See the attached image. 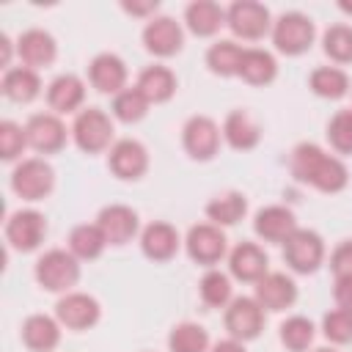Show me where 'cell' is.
Segmentation results:
<instances>
[{"label":"cell","instance_id":"15","mask_svg":"<svg viewBox=\"0 0 352 352\" xmlns=\"http://www.w3.org/2000/svg\"><path fill=\"white\" fill-rule=\"evenodd\" d=\"M25 135H28V143H30L36 151H44V154L58 151V148L63 146V140H66L63 124H60L55 116H44V113H41V116H33V118L28 121Z\"/></svg>","mask_w":352,"mask_h":352},{"label":"cell","instance_id":"25","mask_svg":"<svg viewBox=\"0 0 352 352\" xmlns=\"http://www.w3.org/2000/svg\"><path fill=\"white\" fill-rule=\"evenodd\" d=\"M82 96H85V88H82L80 77H74V74H63V77H58V80L50 85V91H47L50 107H55L58 113H69V110H74V107L82 102Z\"/></svg>","mask_w":352,"mask_h":352},{"label":"cell","instance_id":"17","mask_svg":"<svg viewBox=\"0 0 352 352\" xmlns=\"http://www.w3.org/2000/svg\"><path fill=\"white\" fill-rule=\"evenodd\" d=\"M256 234L267 242H286L294 231H297V223H294V214L283 206H267L256 214V223H253Z\"/></svg>","mask_w":352,"mask_h":352},{"label":"cell","instance_id":"1","mask_svg":"<svg viewBox=\"0 0 352 352\" xmlns=\"http://www.w3.org/2000/svg\"><path fill=\"white\" fill-rule=\"evenodd\" d=\"M292 170L300 182H308L322 192H338V190L346 187V179H349L346 168L314 143H302V146L294 148Z\"/></svg>","mask_w":352,"mask_h":352},{"label":"cell","instance_id":"27","mask_svg":"<svg viewBox=\"0 0 352 352\" xmlns=\"http://www.w3.org/2000/svg\"><path fill=\"white\" fill-rule=\"evenodd\" d=\"M223 132H226V140H228L234 148H239V151L253 148V146L258 143V126H256L253 118H250L248 113H242V110L228 113Z\"/></svg>","mask_w":352,"mask_h":352},{"label":"cell","instance_id":"38","mask_svg":"<svg viewBox=\"0 0 352 352\" xmlns=\"http://www.w3.org/2000/svg\"><path fill=\"white\" fill-rule=\"evenodd\" d=\"M201 297H204V302L212 305V308L226 305L228 297H231V283H228V278H226L223 272H209V275H204V280H201Z\"/></svg>","mask_w":352,"mask_h":352},{"label":"cell","instance_id":"22","mask_svg":"<svg viewBox=\"0 0 352 352\" xmlns=\"http://www.w3.org/2000/svg\"><path fill=\"white\" fill-rule=\"evenodd\" d=\"M19 58L28 66H47L55 58V41L44 30H28L19 36Z\"/></svg>","mask_w":352,"mask_h":352},{"label":"cell","instance_id":"37","mask_svg":"<svg viewBox=\"0 0 352 352\" xmlns=\"http://www.w3.org/2000/svg\"><path fill=\"white\" fill-rule=\"evenodd\" d=\"M324 52L338 60V63H346L352 60V28L346 25H333L327 33H324Z\"/></svg>","mask_w":352,"mask_h":352},{"label":"cell","instance_id":"39","mask_svg":"<svg viewBox=\"0 0 352 352\" xmlns=\"http://www.w3.org/2000/svg\"><path fill=\"white\" fill-rule=\"evenodd\" d=\"M327 138L341 154H352V110H341L333 116L327 126Z\"/></svg>","mask_w":352,"mask_h":352},{"label":"cell","instance_id":"5","mask_svg":"<svg viewBox=\"0 0 352 352\" xmlns=\"http://www.w3.org/2000/svg\"><path fill=\"white\" fill-rule=\"evenodd\" d=\"M110 138H113V124H110V118L102 110L88 107V110H82L77 116V121H74V140H77V146L85 154L102 151L110 143Z\"/></svg>","mask_w":352,"mask_h":352},{"label":"cell","instance_id":"32","mask_svg":"<svg viewBox=\"0 0 352 352\" xmlns=\"http://www.w3.org/2000/svg\"><path fill=\"white\" fill-rule=\"evenodd\" d=\"M104 245H107V239L99 226H77L69 236V248L80 258H96Z\"/></svg>","mask_w":352,"mask_h":352},{"label":"cell","instance_id":"44","mask_svg":"<svg viewBox=\"0 0 352 352\" xmlns=\"http://www.w3.org/2000/svg\"><path fill=\"white\" fill-rule=\"evenodd\" d=\"M124 8H126L129 14H148V11L157 8V3H124Z\"/></svg>","mask_w":352,"mask_h":352},{"label":"cell","instance_id":"13","mask_svg":"<svg viewBox=\"0 0 352 352\" xmlns=\"http://www.w3.org/2000/svg\"><path fill=\"white\" fill-rule=\"evenodd\" d=\"M294 297H297L294 283L280 272H270L261 280H256V302L267 311H283L294 302Z\"/></svg>","mask_w":352,"mask_h":352},{"label":"cell","instance_id":"46","mask_svg":"<svg viewBox=\"0 0 352 352\" xmlns=\"http://www.w3.org/2000/svg\"><path fill=\"white\" fill-rule=\"evenodd\" d=\"M319 352H333V349H319Z\"/></svg>","mask_w":352,"mask_h":352},{"label":"cell","instance_id":"20","mask_svg":"<svg viewBox=\"0 0 352 352\" xmlns=\"http://www.w3.org/2000/svg\"><path fill=\"white\" fill-rule=\"evenodd\" d=\"M231 272L239 280H261L267 275V256L258 245L242 242L231 253Z\"/></svg>","mask_w":352,"mask_h":352},{"label":"cell","instance_id":"28","mask_svg":"<svg viewBox=\"0 0 352 352\" xmlns=\"http://www.w3.org/2000/svg\"><path fill=\"white\" fill-rule=\"evenodd\" d=\"M242 80H248L250 85H264L275 77V60L270 52L264 50H245L242 55V66H239Z\"/></svg>","mask_w":352,"mask_h":352},{"label":"cell","instance_id":"41","mask_svg":"<svg viewBox=\"0 0 352 352\" xmlns=\"http://www.w3.org/2000/svg\"><path fill=\"white\" fill-rule=\"evenodd\" d=\"M25 143H28L25 129H19L11 121H3L0 124V154H3V160H14L16 154H22Z\"/></svg>","mask_w":352,"mask_h":352},{"label":"cell","instance_id":"10","mask_svg":"<svg viewBox=\"0 0 352 352\" xmlns=\"http://www.w3.org/2000/svg\"><path fill=\"white\" fill-rule=\"evenodd\" d=\"M187 253L198 264H214L226 253V236L214 226H192L187 234Z\"/></svg>","mask_w":352,"mask_h":352},{"label":"cell","instance_id":"23","mask_svg":"<svg viewBox=\"0 0 352 352\" xmlns=\"http://www.w3.org/2000/svg\"><path fill=\"white\" fill-rule=\"evenodd\" d=\"M138 91H140L148 102H165V99H170V94L176 91V77H173L170 69H165V66H148V69L140 72Z\"/></svg>","mask_w":352,"mask_h":352},{"label":"cell","instance_id":"42","mask_svg":"<svg viewBox=\"0 0 352 352\" xmlns=\"http://www.w3.org/2000/svg\"><path fill=\"white\" fill-rule=\"evenodd\" d=\"M330 267L336 272V278H344V275H352V239L341 242L336 250H333V258H330Z\"/></svg>","mask_w":352,"mask_h":352},{"label":"cell","instance_id":"26","mask_svg":"<svg viewBox=\"0 0 352 352\" xmlns=\"http://www.w3.org/2000/svg\"><path fill=\"white\" fill-rule=\"evenodd\" d=\"M187 25L195 36H212L223 25V8L212 0H195L187 6Z\"/></svg>","mask_w":352,"mask_h":352},{"label":"cell","instance_id":"36","mask_svg":"<svg viewBox=\"0 0 352 352\" xmlns=\"http://www.w3.org/2000/svg\"><path fill=\"white\" fill-rule=\"evenodd\" d=\"M280 341L292 349V352H302L311 341H314V324L302 316H292L280 324Z\"/></svg>","mask_w":352,"mask_h":352},{"label":"cell","instance_id":"35","mask_svg":"<svg viewBox=\"0 0 352 352\" xmlns=\"http://www.w3.org/2000/svg\"><path fill=\"white\" fill-rule=\"evenodd\" d=\"M146 107H148V99H146L138 88H126V91H121V94L116 96V102H113V113H116V118H121V121H126V124L140 121V118L146 116Z\"/></svg>","mask_w":352,"mask_h":352},{"label":"cell","instance_id":"4","mask_svg":"<svg viewBox=\"0 0 352 352\" xmlns=\"http://www.w3.org/2000/svg\"><path fill=\"white\" fill-rule=\"evenodd\" d=\"M283 245H286L283 248V256H286V261H289L292 270H297V272H314L322 264L324 245H322L319 234H314L308 228H297Z\"/></svg>","mask_w":352,"mask_h":352},{"label":"cell","instance_id":"12","mask_svg":"<svg viewBox=\"0 0 352 352\" xmlns=\"http://www.w3.org/2000/svg\"><path fill=\"white\" fill-rule=\"evenodd\" d=\"M44 217L38 212H14L6 226V236L16 250H33L44 236Z\"/></svg>","mask_w":352,"mask_h":352},{"label":"cell","instance_id":"21","mask_svg":"<svg viewBox=\"0 0 352 352\" xmlns=\"http://www.w3.org/2000/svg\"><path fill=\"white\" fill-rule=\"evenodd\" d=\"M140 245H143V253H146L148 258H154V261H168V258L176 253V248H179V236H176L173 226H168V223H151V226L143 231Z\"/></svg>","mask_w":352,"mask_h":352},{"label":"cell","instance_id":"33","mask_svg":"<svg viewBox=\"0 0 352 352\" xmlns=\"http://www.w3.org/2000/svg\"><path fill=\"white\" fill-rule=\"evenodd\" d=\"M311 88H314V94H319V96H324V99H338V96L346 94L349 80H346V74H344L341 69L322 66V69H316V72L311 74Z\"/></svg>","mask_w":352,"mask_h":352},{"label":"cell","instance_id":"24","mask_svg":"<svg viewBox=\"0 0 352 352\" xmlns=\"http://www.w3.org/2000/svg\"><path fill=\"white\" fill-rule=\"evenodd\" d=\"M22 338H25V344H28L30 349H36V352H50V349L58 344L60 330H58V324H55L50 316L36 314V316H30V319L22 324Z\"/></svg>","mask_w":352,"mask_h":352},{"label":"cell","instance_id":"29","mask_svg":"<svg viewBox=\"0 0 352 352\" xmlns=\"http://www.w3.org/2000/svg\"><path fill=\"white\" fill-rule=\"evenodd\" d=\"M242 55H245V50L236 47L234 41H217V44H212V50L206 52V63H209V69H212L214 74L228 77V74H239Z\"/></svg>","mask_w":352,"mask_h":352},{"label":"cell","instance_id":"40","mask_svg":"<svg viewBox=\"0 0 352 352\" xmlns=\"http://www.w3.org/2000/svg\"><path fill=\"white\" fill-rule=\"evenodd\" d=\"M324 336L336 344L352 341V311L349 308H336L324 316Z\"/></svg>","mask_w":352,"mask_h":352},{"label":"cell","instance_id":"30","mask_svg":"<svg viewBox=\"0 0 352 352\" xmlns=\"http://www.w3.org/2000/svg\"><path fill=\"white\" fill-rule=\"evenodd\" d=\"M38 77L33 69H8L3 77V94L14 102H30L38 94Z\"/></svg>","mask_w":352,"mask_h":352},{"label":"cell","instance_id":"45","mask_svg":"<svg viewBox=\"0 0 352 352\" xmlns=\"http://www.w3.org/2000/svg\"><path fill=\"white\" fill-rule=\"evenodd\" d=\"M212 352H245V349H242V344H236V341H220V344H214Z\"/></svg>","mask_w":352,"mask_h":352},{"label":"cell","instance_id":"34","mask_svg":"<svg viewBox=\"0 0 352 352\" xmlns=\"http://www.w3.org/2000/svg\"><path fill=\"white\" fill-rule=\"evenodd\" d=\"M245 209H248V204H245V198L239 192H226V195H217L206 206V214L220 226H234L245 214Z\"/></svg>","mask_w":352,"mask_h":352},{"label":"cell","instance_id":"18","mask_svg":"<svg viewBox=\"0 0 352 352\" xmlns=\"http://www.w3.org/2000/svg\"><path fill=\"white\" fill-rule=\"evenodd\" d=\"M148 165L146 148L138 140H118L110 151V168L118 179H138Z\"/></svg>","mask_w":352,"mask_h":352},{"label":"cell","instance_id":"31","mask_svg":"<svg viewBox=\"0 0 352 352\" xmlns=\"http://www.w3.org/2000/svg\"><path fill=\"white\" fill-rule=\"evenodd\" d=\"M168 346H170V352H206L209 336H206V330L201 324L184 322V324H176L170 330Z\"/></svg>","mask_w":352,"mask_h":352},{"label":"cell","instance_id":"19","mask_svg":"<svg viewBox=\"0 0 352 352\" xmlns=\"http://www.w3.org/2000/svg\"><path fill=\"white\" fill-rule=\"evenodd\" d=\"M124 80H126V69H124V60L118 55L104 52V55L94 58V63H91L94 88H99L102 94H121Z\"/></svg>","mask_w":352,"mask_h":352},{"label":"cell","instance_id":"8","mask_svg":"<svg viewBox=\"0 0 352 352\" xmlns=\"http://www.w3.org/2000/svg\"><path fill=\"white\" fill-rule=\"evenodd\" d=\"M261 322H264V314H261V305L250 297H236L231 302V308L226 311V327L234 338H256L258 330H261Z\"/></svg>","mask_w":352,"mask_h":352},{"label":"cell","instance_id":"16","mask_svg":"<svg viewBox=\"0 0 352 352\" xmlns=\"http://www.w3.org/2000/svg\"><path fill=\"white\" fill-rule=\"evenodd\" d=\"M143 41L154 55H173L182 50V28L170 16H157L146 25Z\"/></svg>","mask_w":352,"mask_h":352},{"label":"cell","instance_id":"7","mask_svg":"<svg viewBox=\"0 0 352 352\" xmlns=\"http://www.w3.org/2000/svg\"><path fill=\"white\" fill-rule=\"evenodd\" d=\"M228 25L242 38H258L270 28V11L261 3L239 0V3H234L228 8Z\"/></svg>","mask_w":352,"mask_h":352},{"label":"cell","instance_id":"3","mask_svg":"<svg viewBox=\"0 0 352 352\" xmlns=\"http://www.w3.org/2000/svg\"><path fill=\"white\" fill-rule=\"evenodd\" d=\"M272 38H275V47L286 55H300L311 47L314 41V22L305 16V14H283L278 22H275V30H272Z\"/></svg>","mask_w":352,"mask_h":352},{"label":"cell","instance_id":"11","mask_svg":"<svg viewBox=\"0 0 352 352\" xmlns=\"http://www.w3.org/2000/svg\"><path fill=\"white\" fill-rule=\"evenodd\" d=\"M104 234L107 242L113 245H124L135 236L138 231V214L129 209V206H121V204H113L107 209L99 212V223H96Z\"/></svg>","mask_w":352,"mask_h":352},{"label":"cell","instance_id":"2","mask_svg":"<svg viewBox=\"0 0 352 352\" xmlns=\"http://www.w3.org/2000/svg\"><path fill=\"white\" fill-rule=\"evenodd\" d=\"M36 278L50 292H66V289H72L77 283L80 267H77V261H74L72 253H66V250H50V253H44L38 258Z\"/></svg>","mask_w":352,"mask_h":352},{"label":"cell","instance_id":"43","mask_svg":"<svg viewBox=\"0 0 352 352\" xmlns=\"http://www.w3.org/2000/svg\"><path fill=\"white\" fill-rule=\"evenodd\" d=\"M333 297L341 308H349L352 311V275H344V278H336V289H333Z\"/></svg>","mask_w":352,"mask_h":352},{"label":"cell","instance_id":"9","mask_svg":"<svg viewBox=\"0 0 352 352\" xmlns=\"http://www.w3.org/2000/svg\"><path fill=\"white\" fill-rule=\"evenodd\" d=\"M217 146H220V132H217V124L206 116H195L187 121L184 126V148L190 151V157L195 160H209L217 154Z\"/></svg>","mask_w":352,"mask_h":352},{"label":"cell","instance_id":"14","mask_svg":"<svg viewBox=\"0 0 352 352\" xmlns=\"http://www.w3.org/2000/svg\"><path fill=\"white\" fill-rule=\"evenodd\" d=\"M58 319L72 330H85L99 319V302L88 294H66L55 305Z\"/></svg>","mask_w":352,"mask_h":352},{"label":"cell","instance_id":"6","mask_svg":"<svg viewBox=\"0 0 352 352\" xmlns=\"http://www.w3.org/2000/svg\"><path fill=\"white\" fill-rule=\"evenodd\" d=\"M11 187L16 190V195H22L28 201H38L52 190V168L41 160H25L14 170Z\"/></svg>","mask_w":352,"mask_h":352}]
</instances>
